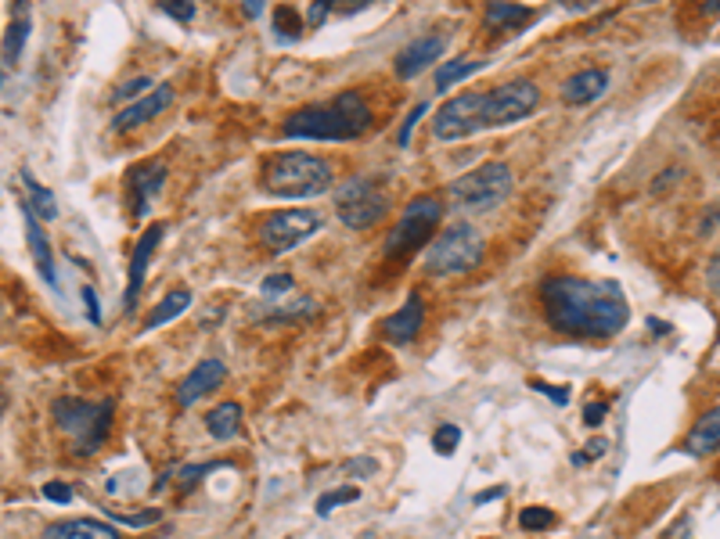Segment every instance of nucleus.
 <instances>
[{"mask_svg":"<svg viewBox=\"0 0 720 539\" xmlns=\"http://www.w3.org/2000/svg\"><path fill=\"white\" fill-rule=\"evenodd\" d=\"M483 108H487V90H468V93H458L450 97L436 119H432V133L436 141H461V137H472L479 130H487L483 122Z\"/></svg>","mask_w":720,"mask_h":539,"instance_id":"nucleus-10","label":"nucleus"},{"mask_svg":"<svg viewBox=\"0 0 720 539\" xmlns=\"http://www.w3.org/2000/svg\"><path fill=\"white\" fill-rule=\"evenodd\" d=\"M188 306H192V291H188V288H173V291H166V295H163V302L148 313L144 331H155V328L170 324V320H173V317H181Z\"/></svg>","mask_w":720,"mask_h":539,"instance_id":"nucleus-23","label":"nucleus"},{"mask_svg":"<svg viewBox=\"0 0 720 539\" xmlns=\"http://www.w3.org/2000/svg\"><path fill=\"white\" fill-rule=\"evenodd\" d=\"M487 62H479V58H454V62H443L439 69H436V76H432V83L439 93H447L450 87H458L461 80H468L472 73H479Z\"/></svg>","mask_w":720,"mask_h":539,"instance_id":"nucleus-26","label":"nucleus"},{"mask_svg":"<svg viewBox=\"0 0 720 539\" xmlns=\"http://www.w3.org/2000/svg\"><path fill=\"white\" fill-rule=\"evenodd\" d=\"M0 83H4V69H0Z\"/></svg>","mask_w":720,"mask_h":539,"instance_id":"nucleus-50","label":"nucleus"},{"mask_svg":"<svg viewBox=\"0 0 720 539\" xmlns=\"http://www.w3.org/2000/svg\"><path fill=\"white\" fill-rule=\"evenodd\" d=\"M223 377H227L223 359H202V363H195L188 370V377L177 385V407H184V410L195 407L199 399H206L209 392H216L223 385Z\"/></svg>","mask_w":720,"mask_h":539,"instance_id":"nucleus-16","label":"nucleus"},{"mask_svg":"<svg viewBox=\"0 0 720 539\" xmlns=\"http://www.w3.org/2000/svg\"><path fill=\"white\" fill-rule=\"evenodd\" d=\"M483 256H487L483 234L472 223H450L425 249V273H432V277H458V273H468V270L479 267Z\"/></svg>","mask_w":720,"mask_h":539,"instance_id":"nucleus-4","label":"nucleus"},{"mask_svg":"<svg viewBox=\"0 0 720 539\" xmlns=\"http://www.w3.org/2000/svg\"><path fill=\"white\" fill-rule=\"evenodd\" d=\"M112 518H119V522H123V525H130V529H144V525L159 522V511H137V514H112Z\"/></svg>","mask_w":720,"mask_h":539,"instance_id":"nucleus-39","label":"nucleus"},{"mask_svg":"<svg viewBox=\"0 0 720 539\" xmlns=\"http://www.w3.org/2000/svg\"><path fill=\"white\" fill-rule=\"evenodd\" d=\"M537 104H540V90L533 80H508L501 87L487 90L483 122L487 126H512L518 119H526Z\"/></svg>","mask_w":720,"mask_h":539,"instance_id":"nucleus-11","label":"nucleus"},{"mask_svg":"<svg viewBox=\"0 0 720 539\" xmlns=\"http://www.w3.org/2000/svg\"><path fill=\"white\" fill-rule=\"evenodd\" d=\"M357 500H360V489H357V485H342V489L324 493V496L317 500V514H321V518H328L335 507H342V504H357Z\"/></svg>","mask_w":720,"mask_h":539,"instance_id":"nucleus-29","label":"nucleus"},{"mask_svg":"<svg viewBox=\"0 0 720 539\" xmlns=\"http://www.w3.org/2000/svg\"><path fill=\"white\" fill-rule=\"evenodd\" d=\"M292 288H296V277H292V273H271V277H263V284H260V291H263L267 299L289 295Z\"/></svg>","mask_w":720,"mask_h":539,"instance_id":"nucleus-33","label":"nucleus"},{"mask_svg":"<svg viewBox=\"0 0 720 539\" xmlns=\"http://www.w3.org/2000/svg\"><path fill=\"white\" fill-rule=\"evenodd\" d=\"M648 328H652V331H656V335H666V331H670V328H666V324H659V320H656V317H652V320H648Z\"/></svg>","mask_w":720,"mask_h":539,"instance_id":"nucleus-48","label":"nucleus"},{"mask_svg":"<svg viewBox=\"0 0 720 539\" xmlns=\"http://www.w3.org/2000/svg\"><path fill=\"white\" fill-rule=\"evenodd\" d=\"M540 309L544 320L569 338H613L630 320V306L616 284L577 273L544 277Z\"/></svg>","mask_w":720,"mask_h":539,"instance_id":"nucleus-1","label":"nucleus"},{"mask_svg":"<svg viewBox=\"0 0 720 539\" xmlns=\"http://www.w3.org/2000/svg\"><path fill=\"white\" fill-rule=\"evenodd\" d=\"M529 388L533 392H540V396H547L551 403H558V407H566L569 403V388H555V385H544V381H529Z\"/></svg>","mask_w":720,"mask_h":539,"instance_id":"nucleus-37","label":"nucleus"},{"mask_svg":"<svg viewBox=\"0 0 720 539\" xmlns=\"http://www.w3.org/2000/svg\"><path fill=\"white\" fill-rule=\"evenodd\" d=\"M84 306H87V320H91V324H102V309H98L94 288H84Z\"/></svg>","mask_w":720,"mask_h":539,"instance_id":"nucleus-40","label":"nucleus"},{"mask_svg":"<svg viewBox=\"0 0 720 539\" xmlns=\"http://www.w3.org/2000/svg\"><path fill=\"white\" fill-rule=\"evenodd\" d=\"M551 522H555V511H547V507H526V511L518 514V525H522L526 533L551 529Z\"/></svg>","mask_w":720,"mask_h":539,"instance_id":"nucleus-30","label":"nucleus"},{"mask_svg":"<svg viewBox=\"0 0 720 539\" xmlns=\"http://www.w3.org/2000/svg\"><path fill=\"white\" fill-rule=\"evenodd\" d=\"M18 209H22V220H25V241H29V252H33V263L40 270V277L54 288L58 284V277H54V256H51V245H47V234H44V223H40V216L25 205V198L18 201Z\"/></svg>","mask_w":720,"mask_h":539,"instance_id":"nucleus-17","label":"nucleus"},{"mask_svg":"<svg viewBox=\"0 0 720 539\" xmlns=\"http://www.w3.org/2000/svg\"><path fill=\"white\" fill-rule=\"evenodd\" d=\"M223 464H231V460H206V464H188V467H181L177 471V482L184 485V489H192L199 478H206L209 471H216V467H223Z\"/></svg>","mask_w":720,"mask_h":539,"instance_id":"nucleus-31","label":"nucleus"},{"mask_svg":"<svg viewBox=\"0 0 720 539\" xmlns=\"http://www.w3.org/2000/svg\"><path fill=\"white\" fill-rule=\"evenodd\" d=\"M51 417H54V425L73 439V449L76 453H98L104 446V439H108V432H112V417H115V410H112V403L104 399V403H87V399H54V407H51Z\"/></svg>","mask_w":720,"mask_h":539,"instance_id":"nucleus-6","label":"nucleus"},{"mask_svg":"<svg viewBox=\"0 0 720 539\" xmlns=\"http://www.w3.org/2000/svg\"><path fill=\"white\" fill-rule=\"evenodd\" d=\"M706 284L720 295V249H717V256L710 260V267H706Z\"/></svg>","mask_w":720,"mask_h":539,"instance_id":"nucleus-43","label":"nucleus"},{"mask_svg":"<svg viewBox=\"0 0 720 539\" xmlns=\"http://www.w3.org/2000/svg\"><path fill=\"white\" fill-rule=\"evenodd\" d=\"M163 234H166V223H152V227L137 238V245H133V256H130V280H126V295H123V309H126V313L137 306L141 284H144V277H148V263H152V256H155Z\"/></svg>","mask_w":720,"mask_h":539,"instance_id":"nucleus-14","label":"nucleus"},{"mask_svg":"<svg viewBox=\"0 0 720 539\" xmlns=\"http://www.w3.org/2000/svg\"><path fill=\"white\" fill-rule=\"evenodd\" d=\"M443 209H447V205H443L436 194L411 198V201L404 205L397 227H393L390 238H386V260H404V256L418 252V249L436 234V227H439V220H443Z\"/></svg>","mask_w":720,"mask_h":539,"instance_id":"nucleus-8","label":"nucleus"},{"mask_svg":"<svg viewBox=\"0 0 720 539\" xmlns=\"http://www.w3.org/2000/svg\"><path fill=\"white\" fill-rule=\"evenodd\" d=\"M328 11H331V4H313L307 15V25H321V22L328 18Z\"/></svg>","mask_w":720,"mask_h":539,"instance_id":"nucleus-45","label":"nucleus"},{"mask_svg":"<svg viewBox=\"0 0 720 539\" xmlns=\"http://www.w3.org/2000/svg\"><path fill=\"white\" fill-rule=\"evenodd\" d=\"M606 90H609V73H606V69H580V73H573V76L562 83L558 93H562L566 104L580 108V104L598 101Z\"/></svg>","mask_w":720,"mask_h":539,"instance_id":"nucleus-18","label":"nucleus"},{"mask_svg":"<svg viewBox=\"0 0 720 539\" xmlns=\"http://www.w3.org/2000/svg\"><path fill=\"white\" fill-rule=\"evenodd\" d=\"M461 443V432H458V425H439L436 428V436H432V449L439 453V456H450L454 449Z\"/></svg>","mask_w":720,"mask_h":539,"instance_id":"nucleus-32","label":"nucleus"},{"mask_svg":"<svg viewBox=\"0 0 720 539\" xmlns=\"http://www.w3.org/2000/svg\"><path fill=\"white\" fill-rule=\"evenodd\" d=\"M263 191L271 198H317L324 191H331L335 170L328 159L313 155V152H278L263 162Z\"/></svg>","mask_w":720,"mask_h":539,"instance_id":"nucleus-3","label":"nucleus"},{"mask_svg":"<svg viewBox=\"0 0 720 539\" xmlns=\"http://www.w3.org/2000/svg\"><path fill=\"white\" fill-rule=\"evenodd\" d=\"M425 112H429V104H425V101H418L411 112H408V119H404V126H400V137H397V141H400V148H408V141H411V130L418 126V119H421Z\"/></svg>","mask_w":720,"mask_h":539,"instance_id":"nucleus-36","label":"nucleus"},{"mask_svg":"<svg viewBox=\"0 0 720 539\" xmlns=\"http://www.w3.org/2000/svg\"><path fill=\"white\" fill-rule=\"evenodd\" d=\"M163 183H166V162L163 159H144V162L130 166V173H126V198L133 205L130 209L133 220H144L152 212V198L163 191Z\"/></svg>","mask_w":720,"mask_h":539,"instance_id":"nucleus-12","label":"nucleus"},{"mask_svg":"<svg viewBox=\"0 0 720 539\" xmlns=\"http://www.w3.org/2000/svg\"><path fill=\"white\" fill-rule=\"evenodd\" d=\"M505 493H508L505 485H494V489H487V493L476 496V507H483V504H490V500H498V496H505Z\"/></svg>","mask_w":720,"mask_h":539,"instance_id":"nucleus-46","label":"nucleus"},{"mask_svg":"<svg viewBox=\"0 0 720 539\" xmlns=\"http://www.w3.org/2000/svg\"><path fill=\"white\" fill-rule=\"evenodd\" d=\"M170 104H173V87H170V83H163V87H155L152 93H144L141 101H130V104L112 119V130H115V133L137 130V126H144V122L159 119Z\"/></svg>","mask_w":720,"mask_h":539,"instance_id":"nucleus-15","label":"nucleus"},{"mask_svg":"<svg viewBox=\"0 0 720 539\" xmlns=\"http://www.w3.org/2000/svg\"><path fill=\"white\" fill-rule=\"evenodd\" d=\"M152 539H166V536H152Z\"/></svg>","mask_w":720,"mask_h":539,"instance_id":"nucleus-51","label":"nucleus"},{"mask_svg":"<svg viewBox=\"0 0 720 539\" xmlns=\"http://www.w3.org/2000/svg\"><path fill=\"white\" fill-rule=\"evenodd\" d=\"M371 126V108L360 90H339L331 101H317L281 122L289 141H357Z\"/></svg>","mask_w":720,"mask_h":539,"instance_id":"nucleus-2","label":"nucleus"},{"mask_svg":"<svg viewBox=\"0 0 720 539\" xmlns=\"http://www.w3.org/2000/svg\"><path fill=\"white\" fill-rule=\"evenodd\" d=\"M260 11H263V4H260V0H252V4H249V7H245V15H249V18H256V15H260Z\"/></svg>","mask_w":720,"mask_h":539,"instance_id":"nucleus-47","label":"nucleus"},{"mask_svg":"<svg viewBox=\"0 0 720 539\" xmlns=\"http://www.w3.org/2000/svg\"><path fill=\"white\" fill-rule=\"evenodd\" d=\"M390 212V187L382 177H350L335 191V216L350 230H371Z\"/></svg>","mask_w":720,"mask_h":539,"instance_id":"nucleus-7","label":"nucleus"},{"mask_svg":"<svg viewBox=\"0 0 720 539\" xmlns=\"http://www.w3.org/2000/svg\"><path fill=\"white\" fill-rule=\"evenodd\" d=\"M685 453L688 456H699V460H706V456H714L720 449V403L714 410H706L695 425H692V432L685 436Z\"/></svg>","mask_w":720,"mask_h":539,"instance_id":"nucleus-20","label":"nucleus"},{"mask_svg":"<svg viewBox=\"0 0 720 539\" xmlns=\"http://www.w3.org/2000/svg\"><path fill=\"white\" fill-rule=\"evenodd\" d=\"M144 90H155V80L152 76H133L130 83H123V87L112 93V101H130V97H137L141 101V93Z\"/></svg>","mask_w":720,"mask_h":539,"instance_id":"nucleus-34","label":"nucleus"},{"mask_svg":"<svg viewBox=\"0 0 720 539\" xmlns=\"http://www.w3.org/2000/svg\"><path fill=\"white\" fill-rule=\"evenodd\" d=\"M685 533H688V529H681V536H677V533H674V536H670V539H685Z\"/></svg>","mask_w":720,"mask_h":539,"instance_id":"nucleus-49","label":"nucleus"},{"mask_svg":"<svg viewBox=\"0 0 720 539\" xmlns=\"http://www.w3.org/2000/svg\"><path fill=\"white\" fill-rule=\"evenodd\" d=\"M584 421L595 428V425H602L606 421V403H587V410H584Z\"/></svg>","mask_w":720,"mask_h":539,"instance_id":"nucleus-42","label":"nucleus"},{"mask_svg":"<svg viewBox=\"0 0 720 539\" xmlns=\"http://www.w3.org/2000/svg\"><path fill=\"white\" fill-rule=\"evenodd\" d=\"M321 230V216L313 212V209H281V212H274V216H267L263 223H260V245L267 249V252H274V256H281V252H292V249H300L307 238H313Z\"/></svg>","mask_w":720,"mask_h":539,"instance_id":"nucleus-9","label":"nucleus"},{"mask_svg":"<svg viewBox=\"0 0 720 539\" xmlns=\"http://www.w3.org/2000/svg\"><path fill=\"white\" fill-rule=\"evenodd\" d=\"M18 177H22V183H25V194H29V198H25V205H29V209L40 216V223H51V220L58 216V201H54V194H51V191H47L40 180L33 177L29 170H22Z\"/></svg>","mask_w":720,"mask_h":539,"instance_id":"nucleus-24","label":"nucleus"},{"mask_svg":"<svg viewBox=\"0 0 720 539\" xmlns=\"http://www.w3.org/2000/svg\"><path fill=\"white\" fill-rule=\"evenodd\" d=\"M512 183L508 162H483L472 173L454 180L447 187V198H450V209L458 212H494L498 205L508 201Z\"/></svg>","mask_w":720,"mask_h":539,"instance_id":"nucleus-5","label":"nucleus"},{"mask_svg":"<svg viewBox=\"0 0 720 539\" xmlns=\"http://www.w3.org/2000/svg\"><path fill=\"white\" fill-rule=\"evenodd\" d=\"M674 180H681V170H663V173H659V180L652 183V194H659V191H663V187H670Z\"/></svg>","mask_w":720,"mask_h":539,"instance_id":"nucleus-44","label":"nucleus"},{"mask_svg":"<svg viewBox=\"0 0 720 539\" xmlns=\"http://www.w3.org/2000/svg\"><path fill=\"white\" fill-rule=\"evenodd\" d=\"M44 496H47L51 504H73V485H65V482H47V485H44Z\"/></svg>","mask_w":720,"mask_h":539,"instance_id":"nucleus-38","label":"nucleus"},{"mask_svg":"<svg viewBox=\"0 0 720 539\" xmlns=\"http://www.w3.org/2000/svg\"><path fill=\"white\" fill-rule=\"evenodd\" d=\"M421 320H425V302H421V295H418V291H411V295L404 299V306L386 320V338H390V342H397V346H408V342L418 338Z\"/></svg>","mask_w":720,"mask_h":539,"instance_id":"nucleus-19","label":"nucleus"},{"mask_svg":"<svg viewBox=\"0 0 720 539\" xmlns=\"http://www.w3.org/2000/svg\"><path fill=\"white\" fill-rule=\"evenodd\" d=\"M271 29H274V36H281V40H300V36L307 33V22H303V15H300L292 4H278L274 15H271Z\"/></svg>","mask_w":720,"mask_h":539,"instance_id":"nucleus-27","label":"nucleus"},{"mask_svg":"<svg viewBox=\"0 0 720 539\" xmlns=\"http://www.w3.org/2000/svg\"><path fill=\"white\" fill-rule=\"evenodd\" d=\"M44 539H119V533L104 522H94V518H76V522L51 525Z\"/></svg>","mask_w":720,"mask_h":539,"instance_id":"nucleus-21","label":"nucleus"},{"mask_svg":"<svg viewBox=\"0 0 720 539\" xmlns=\"http://www.w3.org/2000/svg\"><path fill=\"white\" fill-rule=\"evenodd\" d=\"M159 11H163V15H170V18H177L181 25H188V22L195 18V4H184V0H163V4H159Z\"/></svg>","mask_w":720,"mask_h":539,"instance_id":"nucleus-35","label":"nucleus"},{"mask_svg":"<svg viewBox=\"0 0 720 539\" xmlns=\"http://www.w3.org/2000/svg\"><path fill=\"white\" fill-rule=\"evenodd\" d=\"M443 51H447V40H443L439 33H421V36L408 40V44L397 51L393 69H397V76H400V80H414V76H418V73H425L432 62H439V58H443Z\"/></svg>","mask_w":720,"mask_h":539,"instance_id":"nucleus-13","label":"nucleus"},{"mask_svg":"<svg viewBox=\"0 0 720 539\" xmlns=\"http://www.w3.org/2000/svg\"><path fill=\"white\" fill-rule=\"evenodd\" d=\"M25 36H29V7L22 4L18 7V18H11L7 36H4V62H18V54L25 47Z\"/></svg>","mask_w":720,"mask_h":539,"instance_id":"nucleus-28","label":"nucleus"},{"mask_svg":"<svg viewBox=\"0 0 720 539\" xmlns=\"http://www.w3.org/2000/svg\"><path fill=\"white\" fill-rule=\"evenodd\" d=\"M602 453H606V443L598 439V443H591L587 449H577V453H573V464H577V467H584L591 456H602Z\"/></svg>","mask_w":720,"mask_h":539,"instance_id":"nucleus-41","label":"nucleus"},{"mask_svg":"<svg viewBox=\"0 0 720 539\" xmlns=\"http://www.w3.org/2000/svg\"><path fill=\"white\" fill-rule=\"evenodd\" d=\"M206 428L212 439H234L242 428V407L238 403H220L206 414Z\"/></svg>","mask_w":720,"mask_h":539,"instance_id":"nucleus-25","label":"nucleus"},{"mask_svg":"<svg viewBox=\"0 0 720 539\" xmlns=\"http://www.w3.org/2000/svg\"><path fill=\"white\" fill-rule=\"evenodd\" d=\"M533 18H537L533 7H522V4H487V15H483L487 29H505V33L522 29Z\"/></svg>","mask_w":720,"mask_h":539,"instance_id":"nucleus-22","label":"nucleus"}]
</instances>
